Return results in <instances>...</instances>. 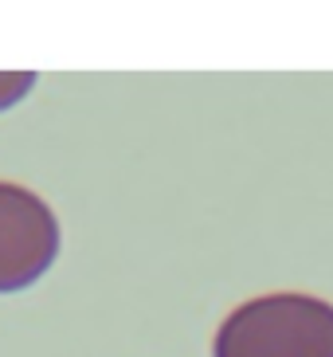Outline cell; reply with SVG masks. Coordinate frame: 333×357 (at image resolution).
Listing matches in <instances>:
<instances>
[{"instance_id": "obj_1", "label": "cell", "mask_w": 333, "mask_h": 357, "mask_svg": "<svg viewBox=\"0 0 333 357\" xmlns=\"http://www.w3.org/2000/svg\"><path fill=\"white\" fill-rule=\"evenodd\" d=\"M216 357H333V306L313 294H259L216 330Z\"/></svg>"}, {"instance_id": "obj_2", "label": "cell", "mask_w": 333, "mask_h": 357, "mask_svg": "<svg viewBox=\"0 0 333 357\" xmlns=\"http://www.w3.org/2000/svg\"><path fill=\"white\" fill-rule=\"evenodd\" d=\"M59 255V220L47 200L0 181V294L40 283Z\"/></svg>"}, {"instance_id": "obj_3", "label": "cell", "mask_w": 333, "mask_h": 357, "mask_svg": "<svg viewBox=\"0 0 333 357\" xmlns=\"http://www.w3.org/2000/svg\"><path fill=\"white\" fill-rule=\"evenodd\" d=\"M31 86H36V75H28V71H0V110L16 106Z\"/></svg>"}]
</instances>
